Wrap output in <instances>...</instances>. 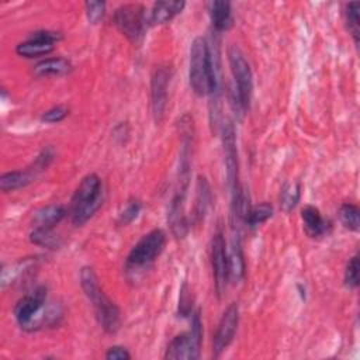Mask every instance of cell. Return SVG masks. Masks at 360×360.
I'll return each mask as SVG.
<instances>
[{"instance_id":"277c9868","label":"cell","mask_w":360,"mask_h":360,"mask_svg":"<svg viewBox=\"0 0 360 360\" xmlns=\"http://www.w3.org/2000/svg\"><path fill=\"white\" fill-rule=\"evenodd\" d=\"M188 82L191 90L204 97L211 90V56L210 45L202 37H197L190 46Z\"/></svg>"},{"instance_id":"5bb4252c","label":"cell","mask_w":360,"mask_h":360,"mask_svg":"<svg viewBox=\"0 0 360 360\" xmlns=\"http://www.w3.org/2000/svg\"><path fill=\"white\" fill-rule=\"evenodd\" d=\"M184 201H186V191L177 188L170 201L169 211H167V224L170 226L172 233L177 239L186 238L190 229V221L186 214Z\"/></svg>"},{"instance_id":"44dd1931","label":"cell","mask_w":360,"mask_h":360,"mask_svg":"<svg viewBox=\"0 0 360 360\" xmlns=\"http://www.w3.org/2000/svg\"><path fill=\"white\" fill-rule=\"evenodd\" d=\"M35 177H37V173L31 166L25 170H13V172L3 173L0 176V190L3 193H8V191L22 188L30 183H32Z\"/></svg>"},{"instance_id":"3957f363","label":"cell","mask_w":360,"mask_h":360,"mask_svg":"<svg viewBox=\"0 0 360 360\" xmlns=\"http://www.w3.org/2000/svg\"><path fill=\"white\" fill-rule=\"evenodd\" d=\"M104 191L101 179L96 173H89L84 176L73 193L70 214L75 226H82L86 224L103 205Z\"/></svg>"},{"instance_id":"9a60e30c","label":"cell","mask_w":360,"mask_h":360,"mask_svg":"<svg viewBox=\"0 0 360 360\" xmlns=\"http://www.w3.org/2000/svg\"><path fill=\"white\" fill-rule=\"evenodd\" d=\"M304 229L311 238H322L330 232V222L325 219L321 211L314 205H305L301 210Z\"/></svg>"},{"instance_id":"9c48e42d","label":"cell","mask_w":360,"mask_h":360,"mask_svg":"<svg viewBox=\"0 0 360 360\" xmlns=\"http://www.w3.org/2000/svg\"><path fill=\"white\" fill-rule=\"evenodd\" d=\"M173 69L169 63H163L155 68L150 77V105L156 122H160L165 117L167 105V89Z\"/></svg>"},{"instance_id":"1f68e13d","label":"cell","mask_w":360,"mask_h":360,"mask_svg":"<svg viewBox=\"0 0 360 360\" xmlns=\"http://www.w3.org/2000/svg\"><path fill=\"white\" fill-rule=\"evenodd\" d=\"M69 114V108L65 105H55L49 110H46L45 112H42L41 115V121L48 122V124H58L60 121H63Z\"/></svg>"},{"instance_id":"cb8c5ba5","label":"cell","mask_w":360,"mask_h":360,"mask_svg":"<svg viewBox=\"0 0 360 360\" xmlns=\"http://www.w3.org/2000/svg\"><path fill=\"white\" fill-rule=\"evenodd\" d=\"M301 198V184L300 183H285L280 193V205L283 211L291 212Z\"/></svg>"},{"instance_id":"52a82bcc","label":"cell","mask_w":360,"mask_h":360,"mask_svg":"<svg viewBox=\"0 0 360 360\" xmlns=\"http://www.w3.org/2000/svg\"><path fill=\"white\" fill-rule=\"evenodd\" d=\"M228 60H229L231 72L235 80V94L242 108L246 111L250 105L252 93H253V76H252L250 66L245 55L236 45H232L228 49Z\"/></svg>"},{"instance_id":"603a6c76","label":"cell","mask_w":360,"mask_h":360,"mask_svg":"<svg viewBox=\"0 0 360 360\" xmlns=\"http://www.w3.org/2000/svg\"><path fill=\"white\" fill-rule=\"evenodd\" d=\"M31 243L46 248V249H59L63 243L62 238L53 232V228H44V226H34L30 233Z\"/></svg>"},{"instance_id":"2e32d148","label":"cell","mask_w":360,"mask_h":360,"mask_svg":"<svg viewBox=\"0 0 360 360\" xmlns=\"http://www.w3.org/2000/svg\"><path fill=\"white\" fill-rule=\"evenodd\" d=\"M228 253V278L231 283L236 284L239 283L246 273V263H245V256L240 245V238L239 235H233L229 249H226Z\"/></svg>"},{"instance_id":"e0dca14e","label":"cell","mask_w":360,"mask_h":360,"mask_svg":"<svg viewBox=\"0 0 360 360\" xmlns=\"http://www.w3.org/2000/svg\"><path fill=\"white\" fill-rule=\"evenodd\" d=\"M186 1L183 0H163L156 1L148 15V22L150 25H162L172 21L177 14L183 11Z\"/></svg>"},{"instance_id":"5b68a950","label":"cell","mask_w":360,"mask_h":360,"mask_svg":"<svg viewBox=\"0 0 360 360\" xmlns=\"http://www.w3.org/2000/svg\"><path fill=\"white\" fill-rule=\"evenodd\" d=\"M166 245V233L162 229H152L145 233L129 250L125 260V270L138 273L148 269L163 252Z\"/></svg>"},{"instance_id":"4dcf8cb0","label":"cell","mask_w":360,"mask_h":360,"mask_svg":"<svg viewBox=\"0 0 360 360\" xmlns=\"http://www.w3.org/2000/svg\"><path fill=\"white\" fill-rule=\"evenodd\" d=\"M86 17L90 24H97L103 20L105 14V3L104 1H86L84 3Z\"/></svg>"},{"instance_id":"4316f807","label":"cell","mask_w":360,"mask_h":360,"mask_svg":"<svg viewBox=\"0 0 360 360\" xmlns=\"http://www.w3.org/2000/svg\"><path fill=\"white\" fill-rule=\"evenodd\" d=\"M345 17H346V24H347V30L352 34L353 39L356 44H359V3L353 1L346 4V10H345Z\"/></svg>"},{"instance_id":"ac0fdd59","label":"cell","mask_w":360,"mask_h":360,"mask_svg":"<svg viewBox=\"0 0 360 360\" xmlns=\"http://www.w3.org/2000/svg\"><path fill=\"white\" fill-rule=\"evenodd\" d=\"M212 28L215 32L228 31L232 27V8L231 3L225 0H214L207 4Z\"/></svg>"},{"instance_id":"f1b7e54d","label":"cell","mask_w":360,"mask_h":360,"mask_svg":"<svg viewBox=\"0 0 360 360\" xmlns=\"http://www.w3.org/2000/svg\"><path fill=\"white\" fill-rule=\"evenodd\" d=\"M177 314L181 318L191 316L193 314V295L190 292L188 284L184 281L183 285L180 287V295H179V308Z\"/></svg>"},{"instance_id":"d6a6232c","label":"cell","mask_w":360,"mask_h":360,"mask_svg":"<svg viewBox=\"0 0 360 360\" xmlns=\"http://www.w3.org/2000/svg\"><path fill=\"white\" fill-rule=\"evenodd\" d=\"M107 360H129L131 359V353L124 347V346H111L107 349L105 356Z\"/></svg>"},{"instance_id":"4fadbf2b","label":"cell","mask_w":360,"mask_h":360,"mask_svg":"<svg viewBox=\"0 0 360 360\" xmlns=\"http://www.w3.org/2000/svg\"><path fill=\"white\" fill-rule=\"evenodd\" d=\"M222 150H224V163H225V176L228 188L232 191L238 187V148H236V134L233 124L226 120L222 124Z\"/></svg>"},{"instance_id":"ba28073f","label":"cell","mask_w":360,"mask_h":360,"mask_svg":"<svg viewBox=\"0 0 360 360\" xmlns=\"http://www.w3.org/2000/svg\"><path fill=\"white\" fill-rule=\"evenodd\" d=\"M148 15L143 6L138 3H128L120 6L114 11V24L120 32L131 42H138L145 31Z\"/></svg>"},{"instance_id":"30bf717a","label":"cell","mask_w":360,"mask_h":360,"mask_svg":"<svg viewBox=\"0 0 360 360\" xmlns=\"http://www.w3.org/2000/svg\"><path fill=\"white\" fill-rule=\"evenodd\" d=\"M211 267L214 277V288L217 297L221 298L226 291L229 278H228V253L226 243L222 231H217L211 240Z\"/></svg>"},{"instance_id":"7c38bea8","label":"cell","mask_w":360,"mask_h":360,"mask_svg":"<svg viewBox=\"0 0 360 360\" xmlns=\"http://www.w3.org/2000/svg\"><path fill=\"white\" fill-rule=\"evenodd\" d=\"M238 323H239V307L236 302H232L224 311L212 338V354L215 357H219L221 353H224L226 347L231 345V342L235 338Z\"/></svg>"},{"instance_id":"7402d4cb","label":"cell","mask_w":360,"mask_h":360,"mask_svg":"<svg viewBox=\"0 0 360 360\" xmlns=\"http://www.w3.org/2000/svg\"><path fill=\"white\" fill-rule=\"evenodd\" d=\"M68 211L63 205L59 204H52L39 208L35 211L32 217V224L34 226H44V228H55L65 217Z\"/></svg>"},{"instance_id":"8992f818","label":"cell","mask_w":360,"mask_h":360,"mask_svg":"<svg viewBox=\"0 0 360 360\" xmlns=\"http://www.w3.org/2000/svg\"><path fill=\"white\" fill-rule=\"evenodd\" d=\"M202 339V322L200 311H193L191 326L188 332L174 336L165 353L169 360H197L200 357V347Z\"/></svg>"},{"instance_id":"d6986e66","label":"cell","mask_w":360,"mask_h":360,"mask_svg":"<svg viewBox=\"0 0 360 360\" xmlns=\"http://www.w3.org/2000/svg\"><path fill=\"white\" fill-rule=\"evenodd\" d=\"M212 201L211 187L208 180L204 176L197 177L195 184V200H194V211H193V221L200 224L204 221Z\"/></svg>"},{"instance_id":"ffe728a7","label":"cell","mask_w":360,"mask_h":360,"mask_svg":"<svg viewBox=\"0 0 360 360\" xmlns=\"http://www.w3.org/2000/svg\"><path fill=\"white\" fill-rule=\"evenodd\" d=\"M72 62L66 58H46L39 60L32 68V73L38 77H46V76H63L68 75L72 70Z\"/></svg>"},{"instance_id":"7a4b0ae2","label":"cell","mask_w":360,"mask_h":360,"mask_svg":"<svg viewBox=\"0 0 360 360\" xmlns=\"http://www.w3.org/2000/svg\"><path fill=\"white\" fill-rule=\"evenodd\" d=\"M80 285L84 295L91 302L96 319L105 333H115L121 323L120 308L104 294L98 284V278L93 267L83 266L80 269Z\"/></svg>"},{"instance_id":"8fae6325","label":"cell","mask_w":360,"mask_h":360,"mask_svg":"<svg viewBox=\"0 0 360 360\" xmlns=\"http://www.w3.org/2000/svg\"><path fill=\"white\" fill-rule=\"evenodd\" d=\"M60 34L56 31H49V30H38L31 32V35L20 42L15 46L17 55L27 58V59H34L39 56H46L51 53L55 48V44L60 39Z\"/></svg>"},{"instance_id":"484cf974","label":"cell","mask_w":360,"mask_h":360,"mask_svg":"<svg viewBox=\"0 0 360 360\" xmlns=\"http://www.w3.org/2000/svg\"><path fill=\"white\" fill-rule=\"evenodd\" d=\"M273 212H274V208L270 202H260L250 208L245 225H248L249 228L253 229V228L264 224L267 219H270L273 217Z\"/></svg>"},{"instance_id":"6da1fadb","label":"cell","mask_w":360,"mask_h":360,"mask_svg":"<svg viewBox=\"0 0 360 360\" xmlns=\"http://www.w3.org/2000/svg\"><path fill=\"white\" fill-rule=\"evenodd\" d=\"M48 298V288L45 285H38L27 295L21 297L13 309L14 319L27 332L38 330L44 326H51L58 323L62 316L59 305H51L45 308Z\"/></svg>"},{"instance_id":"f546056e","label":"cell","mask_w":360,"mask_h":360,"mask_svg":"<svg viewBox=\"0 0 360 360\" xmlns=\"http://www.w3.org/2000/svg\"><path fill=\"white\" fill-rule=\"evenodd\" d=\"M345 285L354 290L359 287V256L354 255L346 264L345 270Z\"/></svg>"},{"instance_id":"83f0119b","label":"cell","mask_w":360,"mask_h":360,"mask_svg":"<svg viewBox=\"0 0 360 360\" xmlns=\"http://www.w3.org/2000/svg\"><path fill=\"white\" fill-rule=\"evenodd\" d=\"M142 210V204L138 198H129L124 207V210L120 212V217H118V224L121 226H125L128 224H131L134 219H136V217L139 215Z\"/></svg>"},{"instance_id":"d4e9b609","label":"cell","mask_w":360,"mask_h":360,"mask_svg":"<svg viewBox=\"0 0 360 360\" xmlns=\"http://www.w3.org/2000/svg\"><path fill=\"white\" fill-rule=\"evenodd\" d=\"M339 219L342 225L353 232L360 229V210L352 202H345L339 208Z\"/></svg>"}]
</instances>
